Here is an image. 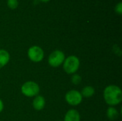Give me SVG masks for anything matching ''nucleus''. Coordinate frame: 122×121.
<instances>
[{"instance_id":"nucleus-17","label":"nucleus","mask_w":122,"mask_h":121,"mask_svg":"<svg viewBox=\"0 0 122 121\" xmlns=\"http://www.w3.org/2000/svg\"></svg>"},{"instance_id":"nucleus-14","label":"nucleus","mask_w":122,"mask_h":121,"mask_svg":"<svg viewBox=\"0 0 122 121\" xmlns=\"http://www.w3.org/2000/svg\"><path fill=\"white\" fill-rule=\"evenodd\" d=\"M114 11L115 12L118 14V15H122V2L119 1L114 8Z\"/></svg>"},{"instance_id":"nucleus-16","label":"nucleus","mask_w":122,"mask_h":121,"mask_svg":"<svg viewBox=\"0 0 122 121\" xmlns=\"http://www.w3.org/2000/svg\"><path fill=\"white\" fill-rule=\"evenodd\" d=\"M41 1H42V2H48V1H49L50 0H40Z\"/></svg>"},{"instance_id":"nucleus-15","label":"nucleus","mask_w":122,"mask_h":121,"mask_svg":"<svg viewBox=\"0 0 122 121\" xmlns=\"http://www.w3.org/2000/svg\"><path fill=\"white\" fill-rule=\"evenodd\" d=\"M3 110H4V103H3L2 100L0 99V113L2 112Z\"/></svg>"},{"instance_id":"nucleus-4","label":"nucleus","mask_w":122,"mask_h":121,"mask_svg":"<svg viewBox=\"0 0 122 121\" xmlns=\"http://www.w3.org/2000/svg\"><path fill=\"white\" fill-rule=\"evenodd\" d=\"M65 60V54L61 50H55L51 52L48 58L49 64L54 67L56 68L62 65Z\"/></svg>"},{"instance_id":"nucleus-12","label":"nucleus","mask_w":122,"mask_h":121,"mask_svg":"<svg viewBox=\"0 0 122 121\" xmlns=\"http://www.w3.org/2000/svg\"><path fill=\"white\" fill-rule=\"evenodd\" d=\"M6 4L7 6L10 9H16L18 6H19V1L18 0H7L6 1Z\"/></svg>"},{"instance_id":"nucleus-7","label":"nucleus","mask_w":122,"mask_h":121,"mask_svg":"<svg viewBox=\"0 0 122 121\" xmlns=\"http://www.w3.org/2000/svg\"><path fill=\"white\" fill-rule=\"evenodd\" d=\"M45 104H46V101H45L44 98L42 96H35V98L32 102L33 108L36 111H38L43 110L45 106Z\"/></svg>"},{"instance_id":"nucleus-11","label":"nucleus","mask_w":122,"mask_h":121,"mask_svg":"<svg viewBox=\"0 0 122 121\" xmlns=\"http://www.w3.org/2000/svg\"><path fill=\"white\" fill-rule=\"evenodd\" d=\"M119 112L114 106H109L107 111V116L110 121H115L119 117Z\"/></svg>"},{"instance_id":"nucleus-9","label":"nucleus","mask_w":122,"mask_h":121,"mask_svg":"<svg viewBox=\"0 0 122 121\" xmlns=\"http://www.w3.org/2000/svg\"><path fill=\"white\" fill-rule=\"evenodd\" d=\"M10 60V54L9 53L4 50L0 49V68L5 66Z\"/></svg>"},{"instance_id":"nucleus-1","label":"nucleus","mask_w":122,"mask_h":121,"mask_svg":"<svg viewBox=\"0 0 122 121\" xmlns=\"http://www.w3.org/2000/svg\"><path fill=\"white\" fill-rule=\"evenodd\" d=\"M105 102L110 106L119 105L122 101V91L116 85H109L105 88L103 93Z\"/></svg>"},{"instance_id":"nucleus-6","label":"nucleus","mask_w":122,"mask_h":121,"mask_svg":"<svg viewBox=\"0 0 122 121\" xmlns=\"http://www.w3.org/2000/svg\"><path fill=\"white\" fill-rule=\"evenodd\" d=\"M83 97L81 93L76 90H71L66 92L65 95V100L68 104L76 106H79L82 102Z\"/></svg>"},{"instance_id":"nucleus-2","label":"nucleus","mask_w":122,"mask_h":121,"mask_svg":"<svg viewBox=\"0 0 122 121\" xmlns=\"http://www.w3.org/2000/svg\"><path fill=\"white\" fill-rule=\"evenodd\" d=\"M80 66V61L79 58L76 56L71 55L65 58L63 63L64 71L68 74L75 73Z\"/></svg>"},{"instance_id":"nucleus-3","label":"nucleus","mask_w":122,"mask_h":121,"mask_svg":"<svg viewBox=\"0 0 122 121\" xmlns=\"http://www.w3.org/2000/svg\"><path fill=\"white\" fill-rule=\"evenodd\" d=\"M21 93L26 97H35L40 91L39 85L34 81H26L21 87Z\"/></svg>"},{"instance_id":"nucleus-13","label":"nucleus","mask_w":122,"mask_h":121,"mask_svg":"<svg viewBox=\"0 0 122 121\" xmlns=\"http://www.w3.org/2000/svg\"><path fill=\"white\" fill-rule=\"evenodd\" d=\"M71 81L73 84L79 85L81 82V77L80 75H79L77 73H74L71 77Z\"/></svg>"},{"instance_id":"nucleus-10","label":"nucleus","mask_w":122,"mask_h":121,"mask_svg":"<svg viewBox=\"0 0 122 121\" xmlns=\"http://www.w3.org/2000/svg\"><path fill=\"white\" fill-rule=\"evenodd\" d=\"M82 97L84 98H91L92 97L94 93H95V89L91 86H86L85 87H84L81 90V91L80 92Z\"/></svg>"},{"instance_id":"nucleus-8","label":"nucleus","mask_w":122,"mask_h":121,"mask_svg":"<svg viewBox=\"0 0 122 121\" xmlns=\"http://www.w3.org/2000/svg\"><path fill=\"white\" fill-rule=\"evenodd\" d=\"M64 121H80V114L76 110L70 109L66 112Z\"/></svg>"},{"instance_id":"nucleus-5","label":"nucleus","mask_w":122,"mask_h":121,"mask_svg":"<svg viewBox=\"0 0 122 121\" xmlns=\"http://www.w3.org/2000/svg\"><path fill=\"white\" fill-rule=\"evenodd\" d=\"M27 55L31 61L38 63L43 60L44 57V50L40 46H33L28 49Z\"/></svg>"}]
</instances>
